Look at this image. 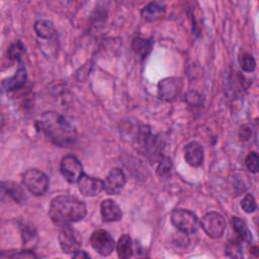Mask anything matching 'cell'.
Returning a JSON list of instances; mask_svg holds the SVG:
<instances>
[{
	"instance_id": "cell-16",
	"label": "cell",
	"mask_w": 259,
	"mask_h": 259,
	"mask_svg": "<svg viewBox=\"0 0 259 259\" xmlns=\"http://www.w3.org/2000/svg\"><path fill=\"white\" fill-rule=\"evenodd\" d=\"M166 7L164 4L159 2H152L144 7L142 10V16L147 21H154L162 17L165 13Z\"/></svg>"
},
{
	"instance_id": "cell-4",
	"label": "cell",
	"mask_w": 259,
	"mask_h": 259,
	"mask_svg": "<svg viewBox=\"0 0 259 259\" xmlns=\"http://www.w3.org/2000/svg\"><path fill=\"white\" fill-rule=\"evenodd\" d=\"M173 226L185 235L194 234L198 229V219L194 212L188 209H175L171 213Z\"/></svg>"
},
{
	"instance_id": "cell-3",
	"label": "cell",
	"mask_w": 259,
	"mask_h": 259,
	"mask_svg": "<svg viewBox=\"0 0 259 259\" xmlns=\"http://www.w3.org/2000/svg\"><path fill=\"white\" fill-rule=\"evenodd\" d=\"M34 31L37 35L38 41L41 40L39 47L42 53L49 58L54 57L57 53L58 47V34L54 27V24L46 19H39L34 23Z\"/></svg>"
},
{
	"instance_id": "cell-11",
	"label": "cell",
	"mask_w": 259,
	"mask_h": 259,
	"mask_svg": "<svg viewBox=\"0 0 259 259\" xmlns=\"http://www.w3.org/2000/svg\"><path fill=\"white\" fill-rule=\"evenodd\" d=\"M125 184V175L119 168H113L103 181V190L109 195H117Z\"/></svg>"
},
{
	"instance_id": "cell-27",
	"label": "cell",
	"mask_w": 259,
	"mask_h": 259,
	"mask_svg": "<svg viewBox=\"0 0 259 259\" xmlns=\"http://www.w3.org/2000/svg\"><path fill=\"white\" fill-rule=\"evenodd\" d=\"M1 258H35L36 255L29 250H24V251H9V252H2L1 253Z\"/></svg>"
},
{
	"instance_id": "cell-29",
	"label": "cell",
	"mask_w": 259,
	"mask_h": 259,
	"mask_svg": "<svg viewBox=\"0 0 259 259\" xmlns=\"http://www.w3.org/2000/svg\"><path fill=\"white\" fill-rule=\"evenodd\" d=\"M73 257H75V258H89V255L85 251L78 250L73 254Z\"/></svg>"
},
{
	"instance_id": "cell-19",
	"label": "cell",
	"mask_w": 259,
	"mask_h": 259,
	"mask_svg": "<svg viewBox=\"0 0 259 259\" xmlns=\"http://www.w3.org/2000/svg\"><path fill=\"white\" fill-rule=\"evenodd\" d=\"M2 192L3 194L9 195L17 202H21L24 198V192L22 191L20 186L11 181L2 182Z\"/></svg>"
},
{
	"instance_id": "cell-22",
	"label": "cell",
	"mask_w": 259,
	"mask_h": 259,
	"mask_svg": "<svg viewBox=\"0 0 259 259\" xmlns=\"http://www.w3.org/2000/svg\"><path fill=\"white\" fill-rule=\"evenodd\" d=\"M239 64L243 71L252 72L256 67V62L254 58L247 52H241L239 55Z\"/></svg>"
},
{
	"instance_id": "cell-18",
	"label": "cell",
	"mask_w": 259,
	"mask_h": 259,
	"mask_svg": "<svg viewBox=\"0 0 259 259\" xmlns=\"http://www.w3.org/2000/svg\"><path fill=\"white\" fill-rule=\"evenodd\" d=\"M116 250H117V255L121 259H126L133 256V243L132 239L128 235L124 234L122 235L117 242L116 245Z\"/></svg>"
},
{
	"instance_id": "cell-7",
	"label": "cell",
	"mask_w": 259,
	"mask_h": 259,
	"mask_svg": "<svg viewBox=\"0 0 259 259\" xmlns=\"http://www.w3.org/2000/svg\"><path fill=\"white\" fill-rule=\"evenodd\" d=\"M61 230L59 232V243L61 249L64 253L74 254L76 251L80 250L82 239L78 231L73 229L69 225L61 226Z\"/></svg>"
},
{
	"instance_id": "cell-26",
	"label": "cell",
	"mask_w": 259,
	"mask_h": 259,
	"mask_svg": "<svg viewBox=\"0 0 259 259\" xmlns=\"http://www.w3.org/2000/svg\"><path fill=\"white\" fill-rule=\"evenodd\" d=\"M245 164L248 170L252 173H257L259 169V158L256 152H251L245 160Z\"/></svg>"
},
{
	"instance_id": "cell-14",
	"label": "cell",
	"mask_w": 259,
	"mask_h": 259,
	"mask_svg": "<svg viewBox=\"0 0 259 259\" xmlns=\"http://www.w3.org/2000/svg\"><path fill=\"white\" fill-rule=\"evenodd\" d=\"M184 158L185 161L192 167H198L203 161V148L196 142L188 143L184 148Z\"/></svg>"
},
{
	"instance_id": "cell-2",
	"label": "cell",
	"mask_w": 259,
	"mask_h": 259,
	"mask_svg": "<svg viewBox=\"0 0 259 259\" xmlns=\"http://www.w3.org/2000/svg\"><path fill=\"white\" fill-rule=\"evenodd\" d=\"M86 213V204L77 197L70 195H60L53 198L49 207L51 220L59 226L79 222L85 218Z\"/></svg>"
},
{
	"instance_id": "cell-24",
	"label": "cell",
	"mask_w": 259,
	"mask_h": 259,
	"mask_svg": "<svg viewBox=\"0 0 259 259\" xmlns=\"http://www.w3.org/2000/svg\"><path fill=\"white\" fill-rule=\"evenodd\" d=\"M172 169V161L168 157L161 158L159 161V165L157 167V174L160 177H166L170 174Z\"/></svg>"
},
{
	"instance_id": "cell-13",
	"label": "cell",
	"mask_w": 259,
	"mask_h": 259,
	"mask_svg": "<svg viewBox=\"0 0 259 259\" xmlns=\"http://www.w3.org/2000/svg\"><path fill=\"white\" fill-rule=\"evenodd\" d=\"M27 81V73H26V69L22 63V61L18 62V69L15 72V74L7 79H5L2 82V88L4 91H14L17 90L19 88H21L22 86L25 85Z\"/></svg>"
},
{
	"instance_id": "cell-12",
	"label": "cell",
	"mask_w": 259,
	"mask_h": 259,
	"mask_svg": "<svg viewBox=\"0 0 259 259\" xmlns=\"http://www.w3.org/2000/svg\"><path fill=\"white\" fill-rule=\"evenodd\" d=\"M79 191L85 196H95L103 190V181L99 178L91 177L86 174L78 181Z\"/></svg>"
},
{
	"instance_id": "cell-6",
	"label": "cell",
	"mask_w": 259,
	"mask_h": 259,
	"mask_svg": "<svg viewBox=\"0 0 259 259\" xmlns=\"http://www.w3.org/2000/svg\"><path fill=\"white\" fill-rule=\"evenodd\" d=\"M200 225L204 233L212 239L221 238L226 230V221L224 217L217 211L205 213L201 219Z\"/></svg>"
},
{
	"instance_id": "cell-10",
	"label": "cell",
	"mask_w": 259,
	"mask_h": 259,
	"mask_svg": "<svg viewBox=\"0 0 259 259\" xmlns=\"http://www.w3.org/2000/svg\"><path fill=\"white\" fill-rule=\"evenodd\" d=\"M182 89V80L178 77H167L158 83V95L165 101L174 100Z\"/></svg>"
},
{
	"instance_id": "cell-20",
	"label": "cell",
	"mask_w": 259,
	"mask_h": 259,
	"mask_svg": "<svg viewBox=\"0 0 259 259\" xmlns=\"http://www.w3.org/2000/svg\"><path fill=\"white\" fill-rule=\"evenodd\" d=\"M152 45V41L149 39L143 37H135L132 42V48L137 55L141 56L142 58H145L151 52Z\"/></svg>"
},
{
	"instance_id": "cell-9",
	"label": "cell",
	"mask_w": 259,
	"mask_h": 259,
	"mask_svg": "<svg viewBox=\"0 0 259 259\" xmlns=\"http://www.w3.org/2000/svg\"><path fill=\"white\" fill-rule=\"evenodd\" d=\"M90 244L92 248L102 256L110 255L115 245L111 235L102 229L96 230L92 233L90 237Z\"/></svg>"
},
{
	"instance_id": "cell-1",
	"label": "cell",
	"mask_w": 259,
	"mask_h": 259,
	"mask_svg": "<svg viewBox=\"0 0 259 259\" xmlns=\"http://www.w3.org/2000/svg\"><path fill=\"white\" fill-rule=\"evenodd\" d=\"M40 127L46 137L58 147H70L77 138L74 125L62 114L56 111H47L41 115Z\"/></svg>"
},
{
	"instance_id": "cell-17",
	"label": "cell",
	"mask_w": 259,
	"mask_h": 259,
	"mask_svg": "<svg viewBox=\"0 0 259 259\" xmlns=\"http://www.w3.org/2000/svg\"><path fill=\"white\" fill-rule=\"evenodd\" d=\"M232 225L234 228V231L236 232L238 238L242 241V242H246V243H251L252 242V234L249 230V228L247 227L246 223L240 219V218H233L232 219Z\"/></svg>"
},
{
	"instance_id": "cell-8",
	"label": "cell",
	"mask_w": 259,
	"mask_h": 259,
	"mask_svg": "<svg viewBox=\"0 0 259 259\" xmlns=\"http://www.w3.org/2000/svg\"><path fill=\"white\" fill-rule=\"evenodd\" d=\"M60 169L64 178L70 183H78L84 174L81 162L73 155L63 157L61 160Z\"/></svg>"
},
{
	"instance_id": "cell-15",
	"label": "cell",
	"mask_w": 259,
	"mask_h": 259,
	"mask_svg": "<svg viewBox=\"0 0 259 259\" xmlns=\"http://www.w3.org/2000/svg\"><path fill=\"white\" fill-rule=\"evenodd\" d=\"M100 213L104 222H117L121 219L122 212L118 204L112 199H104L100 203Z\"/></svg>"
},
{
	"instance_id": "cell-21",
	"label": "cell",
	"mask_w": 259,
	"mask_h": 259,
	"mask_svg": "<svg viewBox=\"0 0 259 259\" xmlns=\"http://www.w3.org/2000/svg\"><path fill=\"white\" fill-rule=\"evenodd\" d=\"M226 255L232 258H241L243 256V245L239 238L228 242L226 245Z\"/></svg>"
},
{
	"instance_id": "cell-5",
	"label": "cell",
	"mask_w": 259,
	"mask_h": 259,
	"mask_svg": "<svg viewBox=\"0 0 259 259\" xmlns=\"http://www.w3.org/2000/svg\"><path fill=\"white\" fill-rule=\"evenodd\" d=\"M22 182L25 188L33 195H42L49 188L48 176L38 169H28L22 176Z\"/></svg>"
},
{
	"instance_id": "cell-23",
	"label": "cell",
	"mask_w": 259,
	"mask_h": 259,
	"mask_svg": "<svg viewBox=\"0 0 259 259\" xmlns=\"http://www.w3.org/2000/svg\"><path fill=\"white\" fill-rule=\"evenodd\" d=\"M25 52V47L20 40L13 42L8 49V58L12 61H21V56Z\"/></svg>"
},
{
	"instance_id": "cell-25",
	"label": "cell",
	"mask_w": 259,
	"mask_h": 259,
	"mask_svg": "<svg viewBox=\"0 0 259 259\" xmlns=\"http://www.w3.org/2000/svg\"><path fill=\"white\" fill-rule=\"evenodd\" d=\"M241 207L247 213H251V212L255 211L257 208V203H256L254 196L250 193L246 194L244 196V198L241 200Z\"/></svg>"
},
{
	"instance_id": "cell-28",
	"label": "cell",
	"mask_w": 259,
	"mask_h": 259,
	"mask_svg": "<svg viewBox=\"0 0 259 259\" xmlns=\"http://www.w3.org/2000/svg\"><path fill=\"white\" fill-rule=\"evenodd\" d=\"M252 136V128L249 125H243L240 128L239 137L242 141H248Z\"/></svg>"
}]
</instances>
